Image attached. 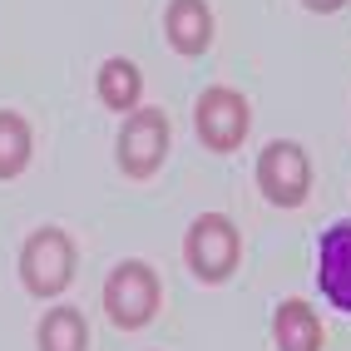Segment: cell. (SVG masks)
<instances>
[{"mask_svg":"<svg viewBox=\"0 0 351 351\" xmlns=\"http://www.w3.org/2000/svg\"><path fill=\"white\" fill-rule=\"evenodd\" d=\"M30 124L15 109H0V178H20L30 163Z\"/></svg>","mask_w":351,"mask_h":351,"instance_id":"cell-12","label":"cell"},{"mask_svg":"<svg viewBox=\"0 0 351 351\" xmlns=\"http://www.w3.org/2000/svg\"><path fill=\"white\" fill-rule=\"evenodd\" d=\"M163 35H169V45L178 55H203L208 40H213V10H208V0H169Z\"/></svg>","mask_w":351,"mask_h":351,"instance_id":"cell-8","label":"cell"},{"mask_svg":"<svg viewBox=\"0 0 351 351\" xmlns=\"http://www.w3.org/2000/svg\"><path fill=\"white\" fill-rule=\"evenodd\" d=\"M95 84H99L104 109H119V114H134V109H138V95H144V75H138V64L124 60V55L104 60Z\"/></svg>","mask_w":351,"mask_h":351,"instance_id":"cell-10","label":"cell"},{"mask_svg":"<svg viewBox=\"0 0 351 351\" xmlns=\"http://www.w3.org/2000/svg\"><path fill=\"white\" fill-rule=\"evenodd\" d=\"M272 337H277V351H322V322L302 297H287L272 312Z\"/></svg>","mask_w":351,"mask_h":351,"instance_id":"cell-9","label":"cell"},{"mask_svg":"<svg viewBox=\"0 0 351 351\" xmlns=\"http://www.w3.org/2000/svg\"><path fill=\"white\" fill-rule=\"evenodd\" d=\"M20 282L35 297H60L75 282V243L64 228H35L20 247Z\"/></svg>","mask_w":351,"mask_h":351,"instance_id":"cell-1","label":"cell"},{"mask_svg":"<svg viewBox=\"0 0 351 351\" xmlns=\"http://www.w3.org/2000/svg\"><path fill=\"white\" fill-rule=\"evenodd\" d=\"M163 158H169V114L134 109L119 129V169L129 178H154Z\"/></svg>","mask_w":351,"mask_h":351,"instance_id":"cell-6","label":"cell"},{"mask_svg":"<svg viewBox=\"0 0 351 351\" xmlns=\"http://www.w3.org/2000/svg\"><path fill=\"white\" fill-rule=\"evenodd\" d=\"M183 257H189L193 277L223 282V277H232V267H238V257H243V238L223 213H203V218H193L189 238H183Z\"/></svg>","mask_w":351,"mask_h":351,"instance_id":"cell-3","label":"cell"},{"mask_svg":"<svg viewBox=\"0 0 351 351\" xmlns=\"http://www.w3.org/2000/svg\"><path fill=\"white\" fill-rule=\"evenodd\" d=\"M302 5H312V10H322V15H326V10H341L346 0H302Z\"/></svg>","mask_w":351,"mask_h":351,"instance_id":"cell-13","label":"cell"},{"mask_svg":"<svg viewBox=\"0 0 351 351\" xmlns=\"http://www.w3.org/2000/svg\"><path fill=\"white\" fill-rule=\"evenodd\" d=\"M257 189H263V198L277 203V208H297L302 198H307V189H312V158H307V149L292 144V138L267 144L263 158H257Z\"/></svg>","mask_w":351,"mask_h":351,"instance_id":"cell-5","label":"cell"},{"mask_svg":"<svg viewBox=\"0 0 351 351\" xmlns=\"http://www.w3.org/2000/svg\"><path fill=\"white\" fill-rule=\"evenodd\" d=\"M317 287L337 312L351 317V223H332L317 238Z\"/></svg>","mask_w":351,"mask_h":351,"instance_id":"cell-7","label":"cell"},{"mask_svg":"<svg viewBox=\"0 0 351 351\" xmlns=\"http://www.w3.org/2000/svg\"><path fill=\"white\" fill-rule=\"evenodd\" d=\"M158 272L149 263H138V257H129V263H119L109 272V282H104V312L109 322L119 326V332H138V326H149L154 312H158Z\"/></svg>","mask_w":351,"mask_h":351,"instance_id":"cell-2","label":"cell"},{"mask_svg":"<svg viewBox=\"0 0 351 351\" xmlns=\"http://www.w3.org/2000/svg\"><path fill=\"white\" fill-rule=\"evenodd\" d=\"M40 351H89V322L80 307H50L35 332Z\"/></svg>","mask_w":351,"mask_h":351,"instance_id":"cell-11","label":"cell"},{"mask_svg":"<svg viewBox=\"0 0 351 351\" xmlns=\"http://www.w3.org/2000/svg\"><path fill=\"white\" fill-rule=\"evenodd\" d=\"M193 124H198V138L213 154H232L247 138V129H252V109H247V99L238 95V89L213 84V89H203V95H198Z\"/></svg>","mask_w":351,"mask_h":351,"instance_id":"cell-4","label":"cell"}]
</instances>
